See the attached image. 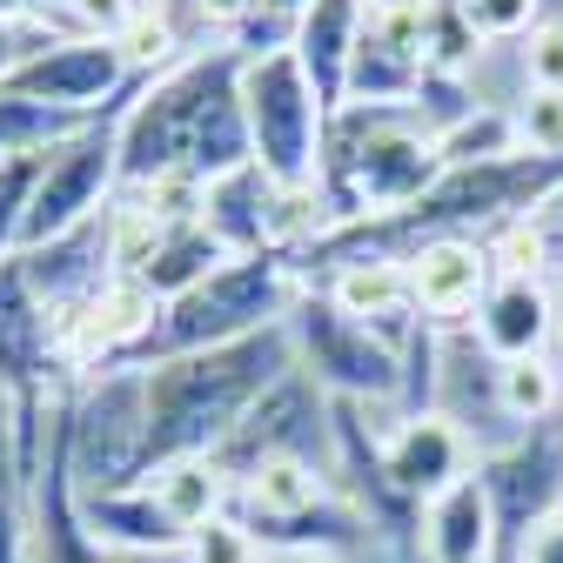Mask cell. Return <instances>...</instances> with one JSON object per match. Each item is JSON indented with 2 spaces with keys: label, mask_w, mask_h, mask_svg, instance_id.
<instances>
[{
  "label": "cell",
  "mask_w": 563,
  "mask_h": 563,
  "mask_svg": "<svg viewBox=\"0 0 563 563\" xmlns=\"http://www.w3.org/2000/svg\"><path fill=\"white\" fill-rule=\"evenodd\" d=\"M242 60L249 47L222 41L181 54L155 81H141L121 108V195L155 188L168 175L222 181L249 168V121H242Z\"/></svg>",
  "instance_id": "cell-1"
},
{
  "label": "cell",
  "mask_w": 563,
  "mask_h": 563,
  "mask_svg": "<svg viewBox=\"0 0 563 563\" xmlns=\"http://www.w3.org/2000/svg\"><path fill=\"white\" fill-rule=\"evenodd\" d=\"M296 369V342L289 322H275L262 335L201 349V356H175L141 369L148 383V430H155V470L175 456H216L235 422L262 402V389H275Z\"/></svg>",
  "instance_id": "cell-2"
},
{
  "label": "cell",
  "mask_w": 563,
  "mask_h": 563,
  "mask_svg": "<svg viewBox=\"0 0 563 563\" xmlns=\"http://www.w3.org/2000/svg\"><path fill=\"white\" fill-rule=\"evenodd\" d=\"M443 175L437 128L422 121V108H342L329 121L322 148V208L329 222H376L396 208L422 201Z\"/></svg>",
  "instance_id": "cell-3"
},
{
  "label": "cell",
  "mask_w": 563,
  "mask_h": 563,
  "mask_svg": "<svg viewBox=\"0 0 563 563\" xmlns=\"http://www.w3.org/2000/svg\"><path fill=\"white\" fill-rule=\"evenodd\" d=\"M296 296H302V275H296L289 255H275V249L268 255H235L208 282H195L175 302H162L148 335L134 342V356L121 369H155V363H175V356H201V349L262 335L275 322H289Z\"/></svg>",
  "instance_id": "cell-4"
},
{
  "label": "cell",
  "mask_w": 563,
  "mask_h": 563,
  "mask_svg": "<svg viewBox=\"0 0 563 563\" xmlns=\"http://www.w3.org/2000/svg\"><path fill=\"white\" fill-rule=\"evenodd\" d=\"M67 422V470L75 497H114L155 476V430H148V383L141 369H88L60 396Z\"/></svg>",
  "instance_id": "cell-5"
},
{
  "label": "cell",
  "mask_w": 563,
  "mask_h": 563,
  "mask_svg": "<svg viewBox=\"0 0 563 563\" xmlns=\"http://www.w3.org/2000/svg\"><path fill=\"white\" fill-rule=\"evenodd\" d=\"M242 121H249V155L255 168L282 188L302 195L322 181V148H329V108L316 101L309 75L289 47H262L242 60Z\"/></svg>",
  "instance_id": "cell-6"
},
{
  "label": "cell",
  "mask_w": 563,
  "mask_h": 563,
  "mask_svg": "<svg viewBox=\"0 0 563 563\" xmlns=\"http://www.w3.org/2000/svg\"><path fill=\"white\" fill-rule=\"evenodd\" d=\"M296 369H309L335 402H363L383 416H402V349L383 342L369 322L342 316L322 289H302L289 309Z\"/></svg>",
  "instance_id": "cell-7"
},
{
  "label": "cell",
  "mask_w": 563,
  "mask_h": 563,
  "mask_svg": "<svg viewBox=\"0 0 563 563\" xmlns=\"http://www.w3.org/2000/svg\"><path fill=\"white\" fill-rule=\"evenodd\" d=\"M335 450H342L335 396L309 369H289L275 389H262V402L235 422V437L216 450V463H222L229 483H242L262 463H322V470H335Z\"/></svg>",
  "instance_id": "cell-8"
},
{
  "label": "cell",
  "mask_w": 563,
  "mask_h": 563,
  "mask_svg": "<svg viewBox=\"0 0 563 563\" xmlns=\"http://www.w3.org/2000/svg\"><path fill=\"white\" fill-rule=\"evenodd\" d=\"M121 108L101 114V121H88L75 141H60V148L41 162L21 249H41V242H54L67 229H81L88 216H101V208L121 195Z\"/></svg>",
  "instance_id": "cell-9"
},
{
  "label": "cell",
  "mask_w": 563,
  "mask_h": 563,
  "mask_svg": "<svg viewBox=\"0 0 563 563\" xmlns=\"http://www.w3.org/2000/svg\"><path fill=\"white\" fill-rule=\"evenodd\" d=\"M476 483L489 497V517H497V563H517L530 530L563 510V416L530 422L510 450L483 456Z\"/></svg>",
  "instance_id": "cell-10"
},
{
  "label": "cell",
  "mask_w": 563,
  "mask_h": 563,
  "mask_svg": "<svg viewBox=\"0 0 563 563\" xmlns=\"http://www.w3.org/2000/svg\"><path fill=\"white\" fill-rule=\"evenodd\" d=\"M0 88H14L27 101H47V108H67V114H108L121 108L141 75L128 67V54L114 41H95V34H54L27 67H14Z\"/></svg>",
  "instance_id": "cell-11"
},
{
  "label": "cell",
  "mask_w": 563,
  "mask_h": 563,
  "mask_svg": "<svg viewBox=\"0 0 563 563\" xmlns=\"http://www.w3.org/2000/svg\"><path fill=\"white\" fill-rule=\"evenodd\" d=\"M376 456H383V483L396 489L402 504H437L443 489L470 483L476 476V450L470 437L456 430L450 416L437 409H416V416H389L383 437H376Z\"/></svg>",
  "instance_id": "cell-12"
},
{
  "label": "cell",
  "mask_w": 563,
  "mask_h": 563,
  "mask_svg": "<svg viewBox=\"0 0 563 563\" xmlns=\"http://www.w3.org/2000/svg\"><path fill=\"white\" fill-rule=\"evenodd\" d=\"M476 342L489 349L497 363H523V356H556L563 342V302H556V282L550 268H497L489 289L470 316Z\"/></svg>",
  "instance_id": "cell-13"
},
{
  "label": "cell",
  "mask_w": 563,
  "mask_h": 563,
  "mask_svg": "<svg viewBox=\"0 0 563 563\" xmlns=\"http://www.w3.org/2000/svg\"><path fill=\"white\" fill-rule=\"evenodd\" d=\"M60 383H75V376L60 363L54 316L41 309L21 255H8L0 262V389L8 396H41V389H60Z\"/></svg>",
  "instance_id": "cell-14"
},
{
  "label": "cell",
  "mask_w": 563,
  "mask_h": 563,
  "mask_svg": "<svg viewBox=\"0 0 563 563\" xmlns=\"http://www.w3.org/2000/svg\"><path fill=\"white\" fill-rule=\"evenodd\" d=\"M67 396V389H60ZM27 563H128L108 543L88 537L81 504H75V470H67V422L54 402V437H47V463L27 483Z\"/></svg>",
  "instance_id": "cell-15"
},
{
  "label": "cell",
  "mask_w": 563,
  "mask_h": 563,
  "mask_svg": "<svg viewBox=\"0 0 563 563\" xmlns=\"http://www.w3.org/2000/svg\"><path fill=\"white\" fill-rule=\"evenodd\" d=\"M402 268H409V302H416V316L430 329H463L476 316L483 289H489V275H497L489 242H463V235L422 242Z\"/></svg>",
  "instance_id": "cell-16"
},
{
  "label": "cell",
  "mask_w": 563,
  "mask_h": 563,
  "mask_svg": "<svg viewBox=\"0 0 563 563\" xmlns=\"http://www.w3.org/2000/svg\"><path fill=\"white\" fill-rule=\"evenodd\" d=\"M363 34H369V0H316V8L289 27V54L309 75L316 101L329 108V121L349 101V67H356Z\"/></svg>",
  "instance_id": "cell-17"
},
{
  "label": "cell",
  "mask_w": 563,
  "mask_h": 563,
  "mask_svg": "<svg viewBox=\"0 0 563 563\" xmlns=\"http://www.w3.org/2000/svg\"><path fill=\"white\" fill-rule=\"evenodd\" d=\"M75 504H81L88 537L108 543L128 563H155V556H181L188 550V530L162 510V497L148 483H141V489H114V497H75Z\"/></svg>",
  "instance_id": "cell-18"
},
{
  "label": "cell",
  "mask_w": 563,
  "mask_h": 563,
  "mask_svg": "<svg viewBox=\"0 0 563 563\" xmlns=\"http://www.w3.org/2000/svg\"><path fill=\"white\" fill-rule=\"evenodd\" d=\"M275 181L249 162L222 181H208V201H201V222L229 255H268L275 249Z\"/></svg>",
  "instance_id": "cell-19"
},
{
  "label": "cell",
  "mask_w": 563,
  "mask_h": 563,
  "mask_svg": "<svg viewBox=\"0 0 563 563\" xmlns=\"http://www.w3.org/2000/svg\"><path fill=\"white\" fill-rule=\"evenodd\" d=\"M422 556L430 563H497V517L483 483H456L437 504H422Z\"/></svg>",
  "instance_id": "cell-20"
},
{
  "label": "cell",
  "mask_w": 563,
  "mask_h": 563,
  "mask_svg": "<svg viewBox=\"0 0 563 563\" xmlns=\"http://www.w3.org/2000/svg\"><path fill=\"white\" fill-rule=\"evenodd\" d=\"M148 489L162 497V510H168L188 537H195L201 523L229 517V504H235V483L222 476L216 456H175V463H162V470L148 476Z\"/></svg>",
  "instance_id": "cell-21"
},
{
  "label": "cell",
  "mask_w": 563,
  "mask_h": 563,
  "mask_svg": "<svg viewBox=\"0 0 563 563\" xmlns=\"http://www.w3.org/2000/svg\"><path fill=\"white\" fill-rule=\"evenodd\" d=\"M114 114V108H108ZM88 121L101 114H67V108H47V101H27L14 88H0V162H27V155H54L60 141H75Z\"/></svg>",
  "instance_id": "cell-22"
},
{
  "label": "cell",
  "mask_w": 563,
  "mask_h": 563,
  "mask_svg": "<svg viewBox=\"0 0 563 563\" xmlns=\"http://www.w3.org/2000/svg\"><path fill=\"white\" fill-rule=\"evenodd\" d=\"M437 155H443V168H483V162L523 155L517 114H504V108H470V114H456V121L437 134Z\"/></svg>",
  "instance_id": "cell-23"
},
{
  "label": "cell",
  "mask_w": 563,
  "mask_h": 563,
  "mask_svg": "<svg viewBox=\"0 0 563 563\" xmlns=\"http://www.w3.org/2000/svg\"><path fill=\"white\" fill-rule=\"evenodd\" d=\"M497 396H504V416L517 422V430H530V422H550V416H563V369H556V356L497 363Z\"/></svg>",
  "instance_id": "cell-24"
},
{
  "label": "cell",
  "mask_w": 563,
  "mask_h": 563,
  "mask_svg": "<svg viewBox=\"0 0 563 563\" xmlns=\"http://www.w3.org/2000/svg\"><path fill=\"white\" fill-rule=\"evenodd\" d=\"M483 47L489 41L463 21L456 0H430V8H422V67H430L437 81H463Z\"/></svg>",
  "instance_id": "cell-25"
},
{
  "label": "cell",
  "mask_w": 563,
  "mask_h": 563,
  "mask_svg": "<svg viewBox=\"0 0 563 563\" xmlns=\"http://www.w3.org/2000/svg\"><path fill=\"white\" fill-rule=\"evenodd\" d=\"M41 162H47V155L0 162V262H8V255H21V235H27V208H34Z\"/></svg>",
  "instance_id": "cell-26"
},
{
  "label": "cell",
  "mask_w": 563,
  "mask_h": 563,
  "mask_svg": "<svg viewBox=\"0 0 563 563\" xmlns=\"http://www.w3.org/2000/svg\"><path fill=\"white\" fill-rule=\"evenodd\" d=\"M463 8V21L497 47V41H523V34H537V21H550L543 14V0H456Z\"/></svg>",
  "instance_id": "cell-27"
},
{
  "label": "cell",
  "mask_w": 563,
  "mask_h": 563,
  "mask_svg": "<svg viewBox=\"0 0 563 563\" xmlns=\"http://www.w3.org/2000/svg\"><path fill=\"white\" fill-rule=\"evenodd\" d=\"M517 141H523V155L563 162V95L556 88H530L517 101Z\"/></svg>",
  "instance_id": "cell-28"
},
{
  "label": "cell",
  "mask_w": 563,
  "mask_h": 563,
  "mask_svg": "<svg viewBox=\"0 0 563 563\" xmlns=\"http://www.w3.org/2000/svg\"><path fill=\"white\" fill-rule=\"evenodd\" d=\"M188 563H268L262 556V543L249 537V523L229 510V517H216V523H201L195 537H188V550H181Z\"/></svg>",
  "instance_id": "cell-29"
},
{
  "label": "cell",
  "mask_w": 563,
  "mask_h": 563,
  "mask_svg": "<svg viewBox=\"0 0 563 563\" xmlns=\"http://www.w3.org/2000/svg\"><path fill=\"white\" fill-rule=\"evenodd\" d=\"M54 34H67L60 21H21V14H0V81L14 75V67H27Z\"/></svg>",
  "instance_id": "cell-30"
},
{
  "label": "cell",
  "mask_w": 563,
  "mask_h": 563,
  "mask_svg": "<svg viewBox=\"0 0 563 563\" xmlns=\"http://www.w3.org/2000/svg\"><path fill=\"white\" fill-rule=\"evenodd\" d=\"M523 67H530V88L563 95V14H550V21H537V34H523Z\"/></svg>",
  "instance_id": "cell-31"
},
{
  "label": "cell",
  "mask_w": 563,
  "mask_h": 563,
  "mask_svg": "<svg viewBox=\"0 0 563 563\" xmlns=\"http://www.w3.org/2000/svg\"><path fill=\"white\" fill-rule=\"evenodd\" d=\"M0 489L27 497V470H21V396L0 389Z\"/></svg>",
  "instance_id": "cell-32"
},
{
  "label": "cell",
  "mask_w": 563,
  "mask_h": 563,
  "mask_svg": "<svg viewBox=\"0 0 563 563\" xmlns=\"http://www.w3.org/2000/svg\"><path fill=\"white\" fill-rule=\"evenodd\" d=\"M0 563H27V497L0 489Z\"/></svg>",
  "instance_id": "cell-33"
},
{
  "label": "cell",
  "mask_w": 563,
  "mask_h": 563,
  "mask_svg": "<svg viewBox=\"0 0 563 563\" xmlns=\"http://www.w3.org/2000/svg\"><path fill=\"white\" fill-rule=\"evenodd\" d=\"M517 563H563V510L550 517V523H537L530 530V543H523V556Z\"/></svg>",
  "instance_id": "cell-34"
},
{
  "label": "cell",
  "mask_w": 563,
  "mask_h": 563,
  "mask_svg": "<svg viewBox=\"0 0 563 563\" xmlns=\"http://www.w3.org/2000/svg\"><path fill=\"white\" fill-rule=\"evenodd\" d=\"M309 8H316V0H262V14H268V21H282V27H296Z\"/></svg>",
  "instance_id": "cell-35"
},
{
  "label": "cell",
  "mask_w": 563,
  "mask_h": 563,
  "mask_svg": "<svg viewBox=\"0 0 563 563\" xmlns=\"http://www.w3.org/2000/svg\"><path fill=\"white\" fill-rule=\"evenodd\" d=\"M550 282H556V302H563V242H556V235H550ZM556 349H563V342H556Z\"/></svg>",
  "instance_id": "cell-36"
},
{
  "label": "cell",
  "mask_w": 563,
  "mask_h": 563,
  "mask_svg": "<svg viewBox=\"0 0 563 563\" xmlns=\"http://www.w3.org/2000/svg\"><path fill=\"white\" fill-rule=\"evenodd\" d=\"M543 222H550V235H556V242H563V195H556V201H550V208H543Z\"/></svg>",
  "instance_id": "cell-37"
},
{
  "label": "cell",
  "mask_w": 563,
  "mask_h": 563,
  "mask_svg": "<svg viewBox=\"0 0 563 563\" xmlns=\"http://www.w3.org/2000/svg\"><path fill=\"white\" fill-rule=\"evenodd\" d=\"M369 8L383 14V8H422V0H369Z\"/></svg>",
  "instance_id": "cell-38"
},
{
  "label": "cell",
  "mask_w": 563,
  "mask_h": 563,
  "mask_svg": "<svg viewBox=\"0 0 563 563\" xmlns=\"http://www.w3.org/2000/svg\"><path fill=\"white\" fill-rule=\"evenodd\" d=\"M268 563H335V556H268Z\"/></svg>",
  "instance_id": "cell-39"
},
{
  "label": "cell",
  "mask_w": 563,
  "mask_h": 563,
  "mask_svg": "<svg viewBox=\"0 0 563 563\" xmlns=\"http://www.w3.org/2000/svg\"><path fill=\"white\" fill-rule=\"evenodd\" d=\"M543 14H563V0H543Z\"/></svg>",
  "instance_id": "cell-40"
},
{
  "label": "cell",
  "mask_w": 563,
  "mask_h": 563,
  "mask_svg": "<svg viewBox=\"0 0 563 563\" xmlns=\"http://www.w3.org/2000/svg\"><path fill=\"white\" fill-rule=\"evenodd\" d=\"M141 8H162V0H141Z\"/></svg>",
  "instance_id": "cell-41"
}]
</instances>
